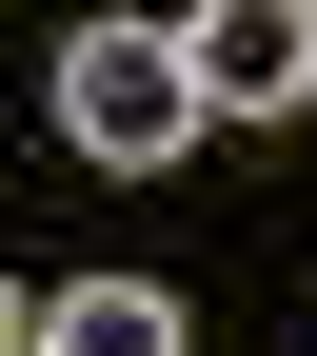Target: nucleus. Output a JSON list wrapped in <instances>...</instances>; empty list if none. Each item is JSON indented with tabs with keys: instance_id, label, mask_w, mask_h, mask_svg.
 <instances>
[{
	"instance_id": "f257e3e1",
	"label": "nucleus",
	"mask_w": 317,
	"mask_h": 356,
	"mask_svg": "<svg viewBox=\"0 0 317 356\" xmlns=\"http://www.w3.org/2000/svg\"><path fill=\"white\" fill-rule=\"evenodd\" d=\"M199 119L218 99H199V60H178V20H79L60 40V139L100 159V178H159Z\"/></svg>"
},
{
	"instance_id": "f03ea898",
	"label": "nucleus",
	"mask_w": 317,
	"mask_h": 356,
	"mask_svg": "<svg viewBox=\"0 0 317 356\" xmlns=\"http://www.w3.org/2000/svg\"><path fill=\"white\" fill-rule=\"evenodd\" d=\"M178 60H199L218 119H317V0H199Z\"/></svg>"
},
{
	"instance_id": "7ed1b4c3",
	"label": "nucleus",
	"mask_w": 317,
	"mask_h": 356,
	"mask_svg": "<svg viewBox=\"0 0 317 356\" xmlns=\"http://www.w3.org/2000/svg\"><path fill=\"white\" fill-rule=\"evenodd\" d=\"M20 356H199V317H178L159 277H60L20 317Z\"/></svg>"
}]
</instances>
